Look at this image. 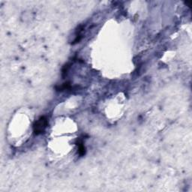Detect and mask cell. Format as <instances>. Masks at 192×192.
Instances as JSON below:
<instances>
[{
  "label": "cell",
  "mask_w": 192,
  "mask_h": 192,
  "mask_svg": "<svg viewBox=\"0 0 192 192\" xmlns=\"http://www.w3.org/2000/svg\"><path fill=\"white\" fill-rule=\"evenodd\" d=\"M47 125V120L45 117H41L35 123L34 131L36 134H41Z\"/></svg>",
  "instance_id": "obj_1"
},
{
  "label": "cell",
  "mask_w": 192,
  "mask_h": 192,
  "mask_svg": "<svg viewBox=\"0 0 192 192\" xmlns=\"http://www.w3.org/2000/svg\"><path fill=\"white\" fill-rule=\"evenodd\" d=\"M79 147V153L80 155H83L85 154V148L84 146L83 145V143H79V144H77Z\"/></svg>",
  "instance_id": "obj_2"
}]
</instances>
